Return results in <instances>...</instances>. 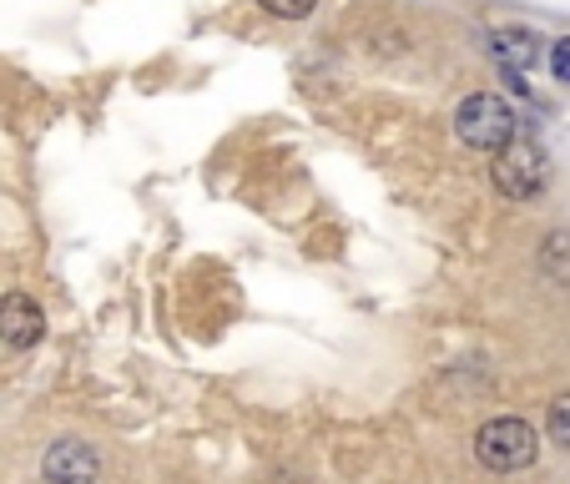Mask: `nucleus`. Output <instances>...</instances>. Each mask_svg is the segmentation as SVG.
<instances>
[{"mask_svg":"<svg viewBox=\"0 0 570 484\" xmlns=\"http://www.w3.org/2000/svg\"><path fill=\"white\" fill-rule=\"evenodd\" d=\"M268 16H283V21H303V16L318 6V0H258Z\"/></svg>","mask_w":570,"mask_h":484,"instance_id":"nucleus-9","label":"nucleus"},{"mask_svg":"<svg viewBox=\"0 0 570 484\" xmlns=\"http://www.w3.org/2000/svg\"><path fill=\"white\" fill-rule=\"evenodd\" d=\"M535 454H540V434L530 429L525 419H515V414L480 424V434H474V460H480L484 470H495V474L530 470Z\"/></svg>","mask_w":570,"mask_h":484,"instance_id":"nucleus-1","label":"nucleus"},{"mask_svg":"<svg viewBox=\"0 0 570 484\" xmlns=\"http://www.w3.org/2000/svg\"><path fill=\"white\" fill-rule=\"evenodd\" d=\"M490 172H495V187L505 197H515V203H530V197H540L546 192V182H550V161H546V151L535 147L530 137H510L500 151H490Z\"/></svg>","mask_w":570,"mask_h":484,"instance_id":"nucleus-3","label":"nucleus"},{"mask_svg":"<svg viewBox=\"0 0 570 484\" xmlns=\"http://www.w3.org/2000/svg\"><path fill=\"white\" fill-rule=\"evenodd\" d=\"M540 273L560 288H570V233H550L540 243Z\"/></svg>","mask_w":570,"mask_h":484,"instance_id":"nucleus-7","label":"nucleus"},{"mask_svg":"<svg viewBox=\"0 0 570 484\" xmlns=\"http://www.w3.org/2000/svg\"><path fill=\"white\" fill-rule=\"evenodd\" d=\"M550 71H556V81H570V36L556 41V51H550Z\"/></svg>","mask_w":570,"mask_h":484,"instance_id":"nucleus-10","label":"nucleus"},{"mask_svg":"<svg viewBox=\"0 0 570 484\" xmlns=\"http://www.w3.org/2000/svg\"><path fill=\"white\" fill-rule=\"evenodd\" d=\"M46 334V313L36 298H26V293H6L0 298V338L11 348H36Z\"/></svg>","mask_w":570,"mask_h":484,"instance_id":"nucleus-5","label":"nucleus"},{"mask_svg":"<svg viewBox=\"0 0 570 484\" xmlns=\"http://www.w3.org/2000/svg\"><path fill=\"white\" fill-rule=\"evenodd\" d=\"M97 470H101V454L91 450V444H81V439L51 444V450H46V460H41V474L51 484H91V480H97Z\"/></svg>","mask_w":570,"mask_h":484,"instance_id":"nucleus-4","label":"nucleus"},{"mask_svg":"<svg viewBox=\"0 0 570 484\" xmlns=\"http://www.w3.org/2000/svg\"><path fill=\"white\" fill-rule=\"evenodd\" d=\"M550 439L560 444V450H570V394H560L556 404H550V419H546Z\"/></svg>","mask_w":570,"mask_h":484,"instance_id":"nucleus-8","label":"nucleus"},{"mask_svg":"<svg viewBox=\"0 0 570 484\" xmlns=\"http://www.w3.org/2000/svg\"><path fill=\"white\" fill-rule=\"evenodd\" d=\"M490 56H495V66H505L510 76H525L530 66L540 61V41L530 31H495L490 36Z\"/></svg>","mask_w":570,"mask_h":484,"instance_id":"nucleus-6","label":"nucleus"},{"mask_svg":"<svg viewBox=\"0 0 570 484\" xmlns=\"http://www.w3.org/2000/svg\"><path fill=\"white\" fill-rule=\"evenodd\" d=\"M515 107H510L505 97H495V91H474V97L460 101V111H454V131H460L464 147L474 151H500L510 137H515Z\"/></svg>","mask_w":570,"mask_h":484,"instance_id":"nucleus-2","label":"nucleus"}]
</instances>
